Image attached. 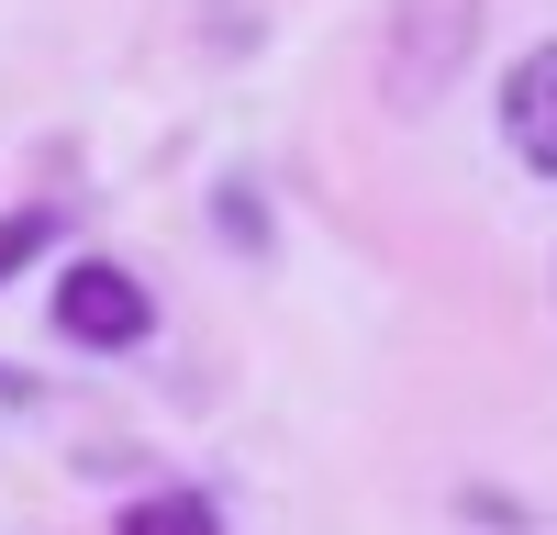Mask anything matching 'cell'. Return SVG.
Listing matches in <instances>:
<instances>
[{
    "label": "cell",
    "mask_w": 557,
    "mask_h": 535,
    "mask_svg": "<svg viewBox=\"0 0 557 535\" xmlns=\"http://www.w3.org/2000/svg\"><path fill=\"white\" fill-rule=\"evenodd\" d=\"M57 335L89 346V357H123V346L157 335V290L134 279V268H112V257H78L57 279Z\"/></svg>",
    "instance_id": "obj_2"
},
{
    "label": "cell",
    "mask_w": 557,
    "mask_h": 535,
    "mask_svg": "<svg viewBox=\"0 0 557 535\" xmlns=\"http://www.w3.org/2000/svg\"><path fill=\"white\" fill-rule=\"evenodd\" d=\"M223 502L212 490H157V502H123V535H212Z\"/></svg>",
    "instance_id": "obj_4"
},
{
    "label": "cell",
    "mask_w": 557,
    "mask_h": 535,
    "mask_svg": "<svg viewBox=\"0 0 557 535\" xmlns=\"http://www.w3.org/2000/svg\"><path fill=\"white\" fill-rule=\"evenodd\" d=\"M546 301H557V268H546Z\"/></svg>",
    "instance_id": "obj_6"
},
{
    "label": "cell",
    "mask_w": 557,
    "mask_h": 535,
    "mask_svg": "<svg viewBox=\"0 0 557 535\" xmlns=\"http://www.w3.org/2000/svg\"><path fill=\"white\" fill-rule=\"evenodd\" d=\"M57 235H67V212H0V279H23Z\"/></svg>",
    "instance_id": "obj_5"
},
{
    "label": "cell",
    "mask_w": 557,
    "mask_h": 535,
    "mask_svg": "<svg viewBox=\"0 0 557 535\" xmlns=\"http://www.w3.org/2000/svg\"><path fill=\"white\" fill-rule=\"evenodd\" d=\"M502 146L535 178H557V45H524V57L502 67Z\"/></svg>",
    "instance_id": "obj_3"
},
{
    "label": "cell",
    "mask_w": 557,
    "mask_h": 535,
    "mask_svg": "<svg viewBox=\"0 0 557 535\" xmlns=\"http://www.w3.org/2000/svg\"><path fill=\"white\" fill-rule=\"evenodd\" d=\"M480 23H491V0H391V23H380V112L424 123L469 78Z\"/></svg>",
    "instance_id": "obj_1"
}]
</instances>
